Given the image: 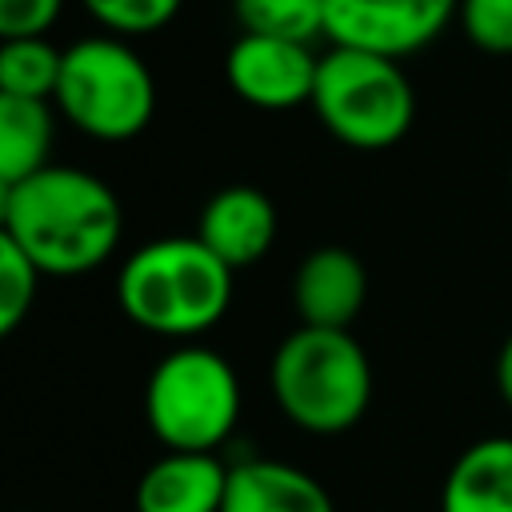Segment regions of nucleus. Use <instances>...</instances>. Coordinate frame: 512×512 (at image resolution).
I'll return each instance as SVG.
<instances>
[{
    "mask_svg": "<svg viewBox=\"0 0 512 512\" xmlns=\"http://www.w3.org/2000/svg\"><path fill=\"white\" fill-rule=\"evenodd\" d=\"M52 104L92 140H132L156 112V80L120 36H88L64 48Z\"/></svg>",
    "mask_w": 512,
    "mask_h": 512,
    "instance_id": "obj_6",
    "label": "nucleus"
},
{
    "mask_svg": "<svg viewBox=\"0 0 512 512\" xmlns=\"http://www.w3.org/2000/svg\"><path fill=\"white\" fill-rule=\"evenodd\" d=\"M456 20L472 48L488 56H512V0H460Z\"/></svg>",
    "mask_w": 512,
    "mask_h": 512,
    "instance_id": "obj_19",
    "label": "nucleus"
},
{
    "mask_svg": "<svg viewBox=\"0 0 512 512\" xmlns=\"http://www.w3.org/2000/svg\"><path fill=\"white\" fill-rule=\"evenodd\" d=\"M40 276L44 272L8 236H0V336H12L28 320L32 304H36Z\"/></svg>",
    "mask_w": 512,
    "mask_h": 512,
    "instance_id": "obj_17",
    "label": "nucleus"
},
{
    "mask_svg": "<svg viewBox=\"0 0 512 512\" xmlns=\"http://www.w3.org/2000/svg\"><path fill=\"white\" fill-rule=\"evenodd\" d=\"M240 32L276 36L292 44H312L324 36L328 8L324 0H232Z\"/></svg>",
    "mask_w": 512,
    "mask_h": 512,
    "instance_id": "obj_16",
    "label": "nucleus"
},
{
    "mask_svg": "<svg viewBox=\"0 0 512 512\" xmlns=\"http://www.w3.org/2000/svg\"><path fill=\"white\" fill-rule=\"evenodd\" d=\"M312 112L340 144L356 152H384L408 136L416 120V92L400 60L360 48H328L316 68Z\"/></svg>",
    "mask_w": 512,
    "mask_h": 512,
    "instance_id": "obj_4",
    "label": "nucleus"
},
{
    "mask_svg": "<svg viewBox=\"0 0 512 512\" xmlns=\"http://www.w3.org/2000/svg\"><path fill=\"white\" fill-rule=\"evenodd\" d=\"M496 388H500V400L512 408V332H508V340L500 344V356H496Z\"/></svg>",
    "mask_w": 512,
    "mask_h": 512,
    "instance_id": "obj_21",
    "label": "nucleus"
},
{
    "mask_svg": "<svg viewBox=\"0 0 512 512\" xmlns=\"http://www.w3.org/2000/svg\"><path fill=\"white\" fill-rule=\"evenodd\" d=\"M440 512H512V436L476 440L444 476Z\"/></svg>",
    "mask_w": 512,
    "mask_h": 512,
    "instance_id": "obj_13",
    "label": "nucleus"
},
{
    "mask_svg": "<svg viewBox=\"0 0 512 512\" xmlns=\"http://www.w3.org/2000/svg\"><path fill=\"white\" fill-rule=\"evenodd\" d=\"M116 304L144 332L196 336L224 320L232 304V268L200 236H164L124 260Z\"/></svg>",
    "mask_w": 512,
    "mask_h": 512,
    "instance_id": "obj_2",
    "label": "nucleus"
},
{
    "mask_svg": "<svg viewBox=\"0 0 512 512\" xmlns=\"http://www.w3.org/2000/svg\"><path fill=\"white\" fill-rule=\"evenodd\" d=\"M196 236L236 272L248 268L256 260H264V252L276 240V208L272 200L252 188V184H232L220 188L204 212H200V228Z\"/></svg>",
    "mask_w": 512,
    "mask_h": 512,
    "instance_id": "obj_10",
    "label": "nucleus"
},
{
    "mask_svg": "<svg viewBox=\"0 0 512 512\" xmlns=\"http://www.w3.org/2000/svg\"><path fill=\"white\" fill-rule=\"evenodd\" d=\"M124 232L116 192L68 164L0 188V236H8L44 276H84L100 268Z\"/></svg>",
    "mask_w": 512,
    "mask_h": 512,
    "instance_id": "obj_1",
    "label": "nucleus"
},
{
    "mask_svg": "<svg viewBox=\"0 0 512 512\" xmlns=\"http://www.w3.org/2000/svg\"><path fill=\"white\" fill-rule=\"evenodd\" d=\"M144 420L168 452H216L240 420L236 368L200 344L172 348L144 384Z\"/></svg>",
    "mask_w": 512,
    "mask_h": 512,
    "instance_id": "obj_5",
    "label": "nucleus"
},
{
    "mask_svg": "<svg viewBox=\"0 0 512 512\" xmlns=\"http://www.w3.org/2000/svg\"><path fill=\"white\" fill-rule=\"evenodd\" d=\"M112 36H148L176 20L184 0H80Z\"/></svg>",
    "mask_w": 512,
    "mask_h": 512,
    "instance_id": "obj_18",
    "label": "nucleus"
},
{
    "mask_svg": "<svg viewBox=\"0 0 512 512\" xmlns=\"http://www.w3.org/2000/svg\"><path fill=\"white\" fill-rule=\"evenodd\" d=\"M52 100L0 96V188L20 184L48 168Z\"/></svg>",
    "mask_w": 512,
    "mask_h": 512,
    "instance_id": "obj_14",
    "label": "nucleus"
},
{
    "mask_svg": "<svg viewBox=\"0 0 512 512\" xmlns=\"http://www.w3.org/2000/svg\"><path fill=\"white\" fill-rule=\"evenodd\" d=\"M220 512H336L328 488L284 460H244L228 468Z\"/></svg>",
    "mask_w": 512,
    "mask_h": 512,
    "instance_id": "obj_12",
    "label": "nucleus"
},
{
    "mask_svg": "<svg viewBox=\"0 0 512 512\" xmlns=\"http://www.w3.org/2000/svg\"><path fill=\"white\" fill-rule=\"evenodd\" d=\"M64 52L48 44L44 36H20L4 40L0 48V96H24V100H52L60 84Z\"/></svg>",
    "mask_w": 512,
    "mask_h": 512,
    "instance_id": "obj_15",
    "label": "nucleus"
},
{
    "mask_svg": "<svg viewBox=\"0 0 512 512\" xmlns=\"http://www.w3.org/2000/svg\"><path fill=\"white\" fill-rule=\"evenodd\" d=\"M324 8V36L332 48H360L404 60L448 28L460 0H324Z\"/></svg>",
    "mask_w": 512,
    "mask_h": 512,
    "instance_id": "obj_7",
    "label": "nucleus"
},
{
    "mask_svg": "<svg viewBox=\"0 0 512 512\" xmlns=\"http://www.w3.org/2000/svg\"><path fill=\"white\" fill-rule=\"evenodd\" d=\"M316 68L320 56L312 52V44H292L252 32H240L224 56V76L232 92L252 108H268V112L312 104Z\"/></svg>",
    "mask_w": 512,
    "mask_h": 512,
    "instance_id": "obj_8",
    "label": "nucleus"
},
{
    "mask_svg": "<svg viewBox=\"0 0 512 512\" xmlns=\"http://www.w3.org/2000/svg\"><path fill=\"white\" fill-rule=\"evenodd\" d=\"M228 468L216 452H168L136 484V512H220Z\"/></svg>",
    "mask_w": 512,
    "mask_h": 512,
    "instance_id": "obj_11",
    "label": "nucleus"
},
{
    "mask_svg": "<svg viewBox=\"0 0 512 512\" xmlns=\"http://www.w3.org/2000/svg\"><path fill=\"white\" fill-rule=\"evenodd\" d=\"M508 184H512V172H508Z\"/></svg>",
    "mask_w": 512,
    "mask_h": 512,
    "instance_id": "obj_22",
    "label": "nucleus"
},
{
    "mask_svg": "<svg viewBox=\"0 0 512 512\" xmlns=\"http://www.w3.org/2000/svg\"><path fill=\"white\" fill-rule=\"evenodd\" d=\"M276 408L312 436L348 432L372 400V364L352 332L308 328L288 332L272 356Z\"/></svg>",
    "mask_w": 512,
    "mask_h": 512,
    "instance_id": "obj_3",
    "label": "nucleus"
},
{
    "mask_svg": "<svg viewBox=\"0 0 512 512\" xmlns=\"http://www.w3.org/2000/svg\"><path fill=\"white\" fill-rule=\"evenodd\" d=\"M292 300H296L300 324L348 332L368 300V272L360 256H352L348 248H336V244L316 248L296 268Z\"/></svg>",
    "mask_w": 512,
    "mask_h": 512,
    "instance_id": "obj_9",
    "label": "nucleus"
},
{
    "mask_svg": "<svg viewBox=\"0 0 512 512\" xmlns=\"http://www.w3.org/2000/svg\"><path fill=\"white\" fill-rule=\"evenodd\" d=\"M60 8L64 0H0V36L4 40L44 36L56 24Z\"/></svg>",
    "mask_w": 512,
    "mask_h": 512,
    "instance_id": "obj_20",
    "label": "nucleus"
}]
</instances>
